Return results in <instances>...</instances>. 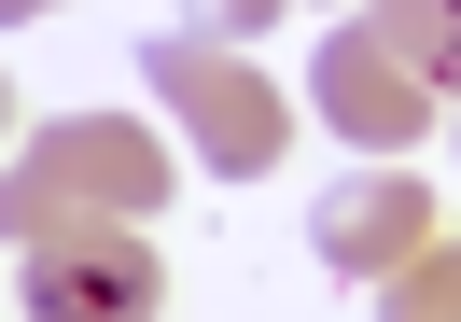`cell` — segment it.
I'll return each instance as SVG.
<instances>
[{
    "label": "cell",
    "mask_w": 461,
    "mask_h": 322,
    "mask_svg": "<svg viewBox=\"0 0 461 322\" xmlns=\"http://www.w3.org/2000/svg\"><path fill=\"white\" fill-rule=\"evenodd\" d=\"M168 141H154L140 113H57L14 141V225H70V210H98V225H154V197H168Z\"/></svg>",
    "instance_id": "cell-1"
},
{
    "label": "cell",
    "mask_w": 461,
    "mask_h": 322,
    "mask_svg": "<svg viewBox=\"0 0 461 322\" xmlns=\"http://www.w3.org/2000/svg\"><path fill=\"white\" fill-rule=\"evenodd\" d=\"M140 85H154V113L182 126V169H210V182H252V169H280V141H294V113H280V85H266L238 42H196V29H168L140 57Z\"/></svg>",
    "instance_id": "cell-2"
},
{
    "label": "cell",
    "mask_w": 461,
    "mask_h": 322,
    "mask_svg": "<svg viewBox=\"0 0 461 322\" xmlns=\"http://www.w3.org/2000/svg\"><path fill=\"white\" fill-rule=\"evenodd\" d=\"M154 294H168V266L140 225H98V210L14 225V308L29 322H154Z\"/></svg>",
    "instance_id": "cell-3"
},
{
    "label": "cell",
    "mask_w": 461,
    "mask_h": 322,
    "mask_svg": "<svg viewBox=\"0 0 461 322\" xmlns=\"http://www.w3.org/2000/svg\"><path fill=\"white\" fill-rule=\"evenodd\" d=\"M308 98H321V126H336L349 154H420V141H433V85L364 29V14H349V29L308 57Z\"/></svg>",
    "instance_id": "cell-4"
},
{
    "label": "cell",
    "mask_w": 461,
    "mask_h": 322,
    "mask_svg": "<svg viewBox=\"0 0 461 322\" xmlns=\"http://www.w3.org/2000/svg\"><path fill=\"white\" fill-rule=\"evenodd\" d=\"M420 238H433V197H420V169H364V182H336V197L308 210V253L336 266V281H364V294L392 281V266L420 253Z\"/></svg>",
    "instance_id": "cell-5"
},
{
    "label": "cell",
    "mask_w": 461,
    "mask_h": 322,
    "mask_svg": "<svg viewBox=\"0 0 461 322\" xmlns=\"http://www.w3.org/2000/svg\"><path fill=\"white\" fill-rule=\"evenodd\" d=\"M364 29L392 42V57L420 70V85H461V0H377Z\"/></svg>",
    "instance_id": "cell-6"
},
{
    "label": "cell",
    "mask_w": 461,
    "mask_h": 322,
    "mask_svg": "<svg viewBox=\"0 0 461 322\" xmlns=\"http://www.w3.org/2000/svg\"><path fill=\"white\" fill-rule=\"evenodd\" d=\"M377 308L392 322H461V238H420V253L377 281Z\"/></svg>",
    "instance_id": "cell-7"
},
{
    "label": "cell",
    "mask_w": 461,
    "mask_h": 322,
    "mask_svg": "<svg viewBox=\"0 0 461 322\" xmlns=\"http://www.w3.org/2000/svg\"><path fill=\"white\" fill-rule=\"evenodd\" d=\"M266 14H280V0H182L196 42H266Z\"/></svg>",
    "instance_id": "cell-8"
},
{
    "label": "cell",
    "mask_w": 461,
    "mask_h": 322,
    "mask_svg": "<svg viewBox=\"0 0 461 322\" xmlns=\"http://www.w3.org/2000/svg\"><path fill=\"white\" fill-rule=\"evenodd\" d=\"M0 14H14V29H29V14H57V0H0Z\"/></svg>",
    "instance_id": "cell-9"
}]
</instances>
